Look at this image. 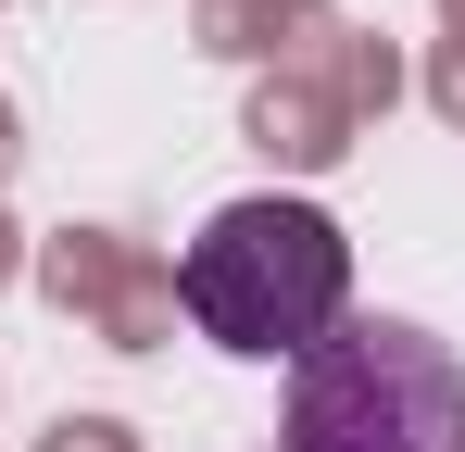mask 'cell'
I'll return each instance as SVG.
<instances>
[{"instance_id":"6da1fadb","label":"cell","mask_w":465,"mask_h":452,"mask_svg":"<svg viewBox=\"0 0 465 452\" xmlns=\"http://www.w3.org/2000/svg\"><path fill=\"white\" fill-rule=\"evenodd\" d=\"M176 301L239 365H302L314 339L352 314V239L314 201H290V189H252V201H227L176 251Z\"/></svg>"},{"instance_id":"7a4b0ae2","label":"cell","mask_w":465,"mask_h":452,"mask_svg":"<svg viewBox=\"0 0 465 452\" xmlns=\"http://www.w3.org/2000/svg\"><path fill=\"white\" fill-rule=\"evenodd\" d=\"M290 452H465V352L415 314H340L290 365Z\"/></svg>"}]
</instances>
